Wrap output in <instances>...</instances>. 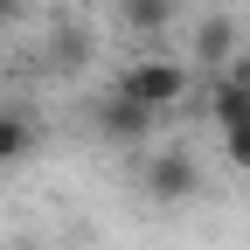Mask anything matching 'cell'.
I'll use <instances>...</instances> for the list:
<instances>
[{"label":"cell","mask_w":250,"mask_h":250,"mask_svg":"<svg viewBox=\"0 0 250 250\" xmlns=\"http://www.w3.org/2000/svg\"><path fill=\"white\" fill-rule=\"evenodd\" d=\"M111 90H125V98H139V104H153V111H174V104H188V90H195V62L139 56L132 70H118Z\"/></svg>","instance_id":"obj_1"},{"label":"cell","mask_w":250,"mask_h":250,"mask_svg":"<svg viewBox=\"0 0 250 250\" xmlns=\"http://www.w3.org/2000/svg\"><path fill=\"white\" fill-rule=\"evenodd\" d=\"M132 181H139V195H146V202H160V208H181V202H195V195H202V167H195V153H188V146L139 160Z\"/></svg>","instance_id":"obj_2"},{"label":"cell","mask_w":250,"mask_h":250,"mask_svg":"<svg viewBox=\"0 0 250 250\" xmlns=\"http://www.w3.org/2000/svg\"><path fill=\"white\" fill-rule=\"evenodd\" d=\"M90 125H98V139H104V146H125V153H132V146L153 132V125H160V111L139 104V98H125V90H104L98 111H90Z\"/></svg>","instance_id":"obj_3"},{"label":"cell","mask_w":250,"mask_h":250,"mask_svg":"<svg viewBox=\"0 0 250 250\" xmlns=\"http://www.w3.org/2000/svg\"><path fill=\"white\" fill-rule=\"evenodd\" d=\"M42 153V111L28 98H0V167H28Z\"/></svg>","instance_id":"obj_4"},{"label":"cell","mask_w":250,"mask_h":250,"mask_svg":"<svg viewBox=\"0 0 250 250\" xmlns=\"http://www.w3.org/2000/svg\"><path fill=\"white\" fill-rule=\"evenodd\" d=\"M236 49H243V35H236L229 14H202L195 35H188V62H195V70H208V77H223L229 62H236Z\"/></svg>","instance_id":"obj_5"},{"label":"cell","mask_w":250,"mask_h":250,"mask_svg":"<svg viewBox=\"0 0 250 250\" xmlns=\"http://www.w3.org/2000/svg\"><path fill=\"white\" fill-rule=\"evenodd\" d=\"M208 118H215V132H236V125H250V83L215 77V83H208Z\"/></svg>","instance_id":"obj_6"},{"label":"cell","mask_w":250,"mask_h":250,"mask_svg":"<svg viewBox=\"0 0 250 250\" xmlns=\"http://www.w3.org/2000/svg\"><path fill=\"white\" fill-rule=\"evenodd\" d=\"M83 62H90V35H83L77 21H62L56 35H49V70H56V77H77Z\"/></svg>","instance_id":"obj_7"},{"label":"cell","mask_w":250,"mask_h":250,"mask_svg":"<svg viewBox=\"0 0 250 250\" xmlns=\"http://www.w3.org/2000/svg\"><path fill=\"white\" fill-rule=\"evenodd\" d=\"M118 14H125V28L153 35V28H167V21H174V0H118Z\"/></svg>","instance_id":"obj_8"},{"label":"cell","mask_w":250,"mask_h":250,"mask_svg":"<svg viewBox=\"0 0 250 250\" xmlns=\"http://www.w3.org/2000/svg\"><path fill=\"white\" fill-rule=\"evenodd\" d=\"M223 160L236 174H250V125H236V132H223Z\"/></svg>","instance_id":"obj_9"},{"label":"cell","mask_w":250,"mask_h":250,"mask_svg":"<svg viewBox=\"0 0 250 250\" xmlns=\"http://www.w3.org/2000/svg\"><path fill=\"white\" fill-rule=\"evenodd\" d=\"M223 77H236V83H250V42L236 49V62H229V70H223Z\"/></svg>","instance_id":"obj_10"},{"label":"cell","mask_w":250,"mask_h":250,"mask_svg":"<svg viewBox=\"0 0 250 250\" xmlns=\"http://www.w3.org/2000/svg\"><path fill=\"white\" fill-rule=\"evenodd\" d=\"M28 14V0H0V28H7V21H21Z\"/></svg>","instance_id":"obj_11"},{"label":"cell","mask_w":250,"mask_h":250,"mask_svg":"<svg viewBox=\"0 0 250 250\" xmlns=\"http://www.w3.org/2000/svg\"><path fill=\"white\" fill-rule=\"evenodd\" d=\"M7 250H42V243H28V236H14V243H7Z\"/></svg>","instance_id":"obj_12"}]
</instances>
